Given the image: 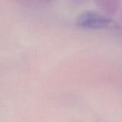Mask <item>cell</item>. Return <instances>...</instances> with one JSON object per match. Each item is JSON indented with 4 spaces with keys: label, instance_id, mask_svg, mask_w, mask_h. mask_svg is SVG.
<instances>
[{
    "label": "cell",
    "instance_id": "obj_1",
    "mask_svg": "<svg viewBox=\"0 0 122 122\" xmlns=\"http://www.w3.org/2000/svg\"><path fill=\"white\" fill-rule=\"evenodd\" d=\"M76 24L82 29L92 30L117 29L119 27L118 24L110 16L95 11H87L81 14L77 19Z\"/></svg>",
    "mask_w": 122,
    "mask_h": 122
},
{
    "label": "cell",
    "instance_id": "obj_2",
    "mask_svg": "<svg viewBox=\"0 0 122 122\" xmlns=\"http://www.w3.org/2000/svg\"><path fill=\"white\" fill-rule=\"evenodd\" d=\"M99 9L103 12V14L108 16H112L116 14L120 9L121 0H95Z\"/></svg>",
    "mask_w": 122,
    "mask_h": 122
}]
</instances>
